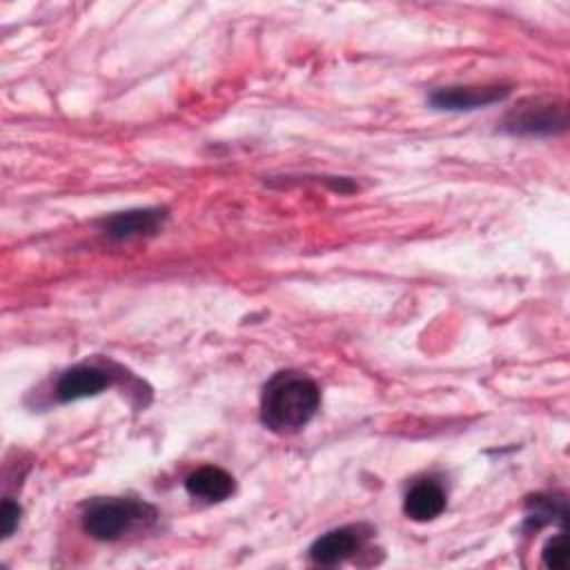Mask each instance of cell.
<instances>
[{
    "instance_id": "obj_1",
    "label": "cell",
    "mask_w": 570,
    "mask_h": 570,
    "mask_svg": "<svg viewBox=\"0 0 570 570\" xmlns=\"http://www.w3.org/2000/svg\"><path fill=\"white\" fill-rule=\"evenodd\" d=\"M318 403L321 390L309 376L278 372L263 387L261 421L276 434H292L314 419Z\"/></svg>"
},
{
    "instance_id": "obj_2",
    "label": "cell",
    "mask_w": 570,
    "mask_h": 570,
    "mask_svg": "<svg viewBox=\"0 0 570 570\" xmlns=\"http://www.w3.org/2000/svg\"><path fill=\"white\" fill-rule=\"evenodd\" d=\"M156 517V508L138 499H96L82 512V530L98 541H118L138 525L151 523Z\"/></svg>"
},
{
    "instance_id": "obj_3",
    "label": "cell",
    "mask_w": 570,
    "mask_h": 570,
    "mask_svg": "<svg viewBox=\"0 0 570 570\" xmlns=\"http://www.w3.org/2000/svg\"><path fill=\"white\" fill-rule=\"evenodd\" d=\"M568 125V111L563 102L550 98H534L503 118V129L512 136H552Z\"/></svg>"
},
{
    "instance_id": "obj_4",
    "label": "cell",
    "mask_w": 570,
    "mask_h": 570,
    "mask_svg": "<svg viewBox=\"0 0 570 570\" xmlns=\"http://www.w3.org/2000/svg\"><path fill=\"white\" fill-rule=\"evenodd\" d=\"M372 534H374V530L367 523H352V525L334 528L312 543L309 559L321 566L341 563V561L350 559L352 554H356Z\"/></svg>"
},
{
    "instance_id": "obj_5",
    "label": "cell",
    "mask_w": 570,
    "mask_h": 570,
    "mask_svg": "<svg viewBox=\"0 0 570 570\" xmlns=\"http://www.w3.org/2000/svg\"><path fill=\"white\" fill-rule=\"evenodd\" d=\"M167 218V209L163 207H145L114 214L100 223L102 232L111 240H134L142 236H154Z\"/></svg>"
},
{
    "instance_id": "obj_6",
    "label": "cell",
    "mask_w": 570,
    "mask_h": 570,
    "mask_svg": "<svg viewBox=\"0 0 570 570\" xmlns=\"http://www.w3.org/2000/svg\"><path fill=\"white\" fill-rule=\"evenodd\" d=\"M510 94L508 85H470V87H443L430 94V105L448 111L476 109L503 100Z\"/></svg>"
},
{
    "instance_id": "obj_7",
    "label": "cell",
    "mask_w": 570,
    "mask_h": 570,
    "mask_svg": "<svg viewBox=\"0 0 570 570\" xmlns=\"http://www.w3.org/2000/svg\"><path fill=\"white\" fill-rule=\"evenodd\" d=\"M114 383V374H109L105 367L98 365H73L69 367L56 383V399L60 403L96 396L102 390H107Z\"/></svg>"
},
{
    "instance_id": "obj_8",
    "label": "cell",
    "mask_w": 570,
    "mask_h": 570,
    "mask_svg": "<svg viewBox=\"0 0 570 570\" xmlns=\"http://www.w3.org/2000/svg\"><path fill=\"white\" fill-rule=\"evenodd\" d=\"M234 488H236L234 476L216 465H203L185 479L187 494L209 501V503L225 501L227 497L234 494Z\"/></svg>"
},
{
    "instance_id": "obj_9",
    "label": "cell",
    "mask_w": 570,
    "mask_h": 570,
    "mask_svg": "<svg viewBox=\"0 0 570 570\" xmlns=\"http://www.w3.org/2000/svg\"><path fill=\"white\" fill-rule=\"evenodd\" d=\"M445 510V490L432 481L423 479L414 483L403 501V512L412 521H432Z\"/></svg>"
},
{
    "instance_id": "obj_10",
    "label": "cell",
    "mask_w": 570,
    "mask_h": 570,
    "mask_svg": "<svg viewBox=\"0 0 570 570\" xmlns=\"http://www.w3.org/2000/svg\"><path fill=\"white\" fill-rule=\"evenodd\" d=\"M557 517L561 521H566V517H568L566 499H552V497L537 494L528 501V523H532L534 528L552 523Z\"/></svg>"
},
{
    "instance_id": "obj_11",
    "label": "cell",
    "mask_w": 570,
    "mask_h": 570,
    "mask_svg": "<svg viewBox=\"0 0 570 570\" xmlns=\"http://www.w3.org/2000/svg\"><path fill=\"white\" fill-rule=\"evenodd\" d=\"M543 566L552 570H566L568 568V541L566 534L552 537L543 548Z\"/></svg>"
},
{
    "instance_id": "obj_12",
    "label": "cell",
    "mask_w": 570,
    "mask_h": 570,
    "mask_svg": "<svg viewBox=\"0 0 570 570\" xmlns=\"http://www.w3.org/2000/svg\"><path fill=\"white\" fill-rule=\"evenodd\" d=\"M20 514H22V510H20V505H18L16 501H11V499H4V501H2V512H0V532H2V539H7V537L13 534V530L18 528Z\"/></svg>"
}]
</instances>
